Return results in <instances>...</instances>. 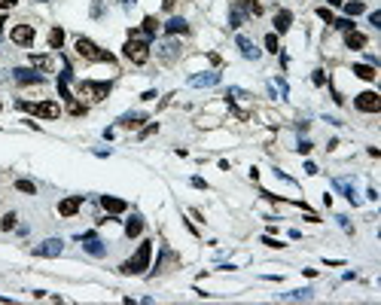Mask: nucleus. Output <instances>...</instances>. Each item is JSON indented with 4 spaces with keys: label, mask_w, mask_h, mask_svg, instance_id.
I'll return each mask as SVG.
<instances>
[{
    "label": "nucleus",
    "mask_w": 381,
    "mask_h": 305,
    "mask_svg": "<svg viewBox=\"0 0 381 305\" xmlns=\"http://www.w3.org/2000/svg\"><path fill=\"white\" fill-rule=\"evenodd\" d=\"M244 16H247L244 0H235L232 9H229V25H232V28H241V25H244Z\"/></svg>",
    "instance_id": "2eb2a0df"
},
{
    "label": "nucleus",
    "mask_w": 381,
    "mask_h": 305,
    "mask_svg": "<svg viewBox=\"0 0 381 305\" xmlns=\"http://www.w3.org/2000/svg\"><path fill=\"white\" fill-rule=\"evenodd\" d=\"M18 107H21V110H28V113H34V116H40V119H58V116H61V107L55 104V101H43V104L18 101Z\"/></svg>",
    "instance_id": "20e7f679"
},
{
    "label": "nucleus",
    "mask_w": 381,
    "mask_h": 305,
    "mask_svg": "<svg viewBox=\"0 0 381 305\" xmlns=\"http://www.w3.org/2000/svg\"><path fill=\"white\" fill-rule=\"evenodd\" d=\"M156 31H159V21H156L153 16H146V18H144V25H141V34H144L146 40H153V37H156Z\"/></svg>",
    "instance_id": "b1692460"
},
{
    "label": "nucleus",
    "mask_w": 381,
    "mask_h": 305,
    "mask_svg": "<svg viewBox=\"0 0 381 305\" xmlns=\"http://www.w3.org/2000/svg\"><path fill=\"white\" fill-rule=\"evenodd\" d=\"M79 208H83V196H71V198H61L58 201V214H61V217H73Z\"/></svg>",
    "instance_id": "ddd939ff"
},
{
    "label": "nucleus",
    "mask_w": 381,
    "mask_h": 305,
    "mask_svg": "<svg viewBox=\"0 0 381 305\" xmlns=\"http://www.w3.org/2000/svg\"><path fill=\"white\" fill-rule=\"evenodd\" d=\"M31 64H37V67H49V58H46V55H31Z\"/></svg>",
    "instance_id": "f704fd0d"
},
{
    "label": "nucleus",
    "mask_w": 381,
    "mask_h": 305,
    "mask_svg": "<svg viewBox=\"0 0 381 305\" xmlns=\"http://www.w3.org/2000/svg\"><path fill=\"white\" fill-rule=\"evenodd\" d=\"M0 302H9V299H6V296H0Z\"/></svg>",
    "instance_id": "09e8293b"
},
{
    "label": "nucleus",
    "mask_w": 381,
    "mask_h": 305,
    "mask_svg": "<svg viewBox=\"0 0 381 305\" xmlns=\"http://www.w3.org/2000/svg\"><path fill=\"white\" fill-rule=\"evenodd\" d=\"M79 241H83L86 253H91V256H104V253H107V247H104V241L98 238L95 232H86V235H79Z\"/></svg>",
    "instance_id": "9d476101"
},
{
    "label": "nucleus",
    "mask_w": 381,
    "mask_h": 305,
    "mask_svg": "<svg viewBox=\"0 0 381 305\" xmlns=\"http://www.w3.org/2000/svg\"><path fill=\"white\" fill-rule=\"evenodd\" d=\"M311 296H314V290H308V287H305V290H290V293H281L278 299H281V302H308Z\"/></svg>",
    "instance_id": "f3484780"
},
{
    "label": "nucleus",
    "mask_w": 381,
    "mask_h": 305,
    "mask_svg": "<svg viewBox=\"0 0 381 305\" xmlns=\"http://www.w3.org/2000/svg\"><path fill=\"white\" fill-rule=\"evenodd\" d=\"M290 25H293V13H290V9H281V13L274 16V31L287 34V31H290Z\"/></svg>",
    "instance_id": "aec40b11"
},
{
    "label": "nucleus",
    "mask_w": 381,
    "mask_h": 305,
    "mask_svg": "<svg viewBox=\"0 0 381 305\" xmlns=\"http://www.w3.org/2000/svg\"><path fill=\"white\" fill-rule=\"evenodd\" d=\"M345 13H348V18H351V16H360V13H366L363 0H351V3H345Z\"/></svg>",
    "instance_id": "a878e982"
},
{
    "label": "nucleus",
    "mask_w": 381,
    "mask_h": 305,
    "mask_svg": "<svg viewBox=\"0 0 381 305\" xmlns=\"http://www.w3.org/2000/svg\"><path fill=\"white\" fill-rule=\"evenodd\" d=\"M0 34H3V16H0Z\"/></svg>",
    "instance_id": "49530a36"
},
{
    "label": "nucleus",
    "mask_w": 381,
    "mask_h": 305,
    "mask_svg": "<svg viewBox=\"0 0 381 305\" xmlns=\"http://www.w3.org/2000/svg\"><path fill=\"white\" fill-rule=\"evenodd\" d=\"M76 52L83 55L86 61H107V64H116V55L107 52V49H101L98 43H91L89 37H76Z\"/></svg>",
    "instance_id": "7ed1b4c3"
},
{
    "label": "nucleus",
    "mask_w": 381,
    "mask_h": 305,
    "mask_svg": "<svg viewBox=\"0 0 381 305\" xmlns=\"http://www.w3.org/2000/svg\"><path fill=\"white\" fill-rule=\"evenodd\" d=\"M67 110H71L73 113V116H83V113H86V107L83 104H79V101L73 98V101H67Z\"/></svg>",
    "instance_id": "2f4dec72"
},
{
    "label": "nucleus",
    "mask_w": 381,
    "mask_h": 305,
    "mask_svg": "<svg viewBox=\"0 0 381 305\" xmlns=\"http://www.w3.org/2000/svg\"><path fill=\"white\" fill-rule=\"evenodd\" d=\"M122 52H125V58H128V61L146 64L149 61V40L146 37H137V31H131L128 34V43L122 46Z\"/></svg>",
    "instance_id": "f03ea898"
},
{
    "label": "nucleus",
    "mask_w": 381,
    "mask_h": 305,
    "mask_svg": "<svg viewBox=\"0 0 381 305\" xmlns=\"http://www.w3.org/2000/svg\"><path fill=\"white\" fill-rule=\"evenodd\" d=\"M79 92H83L86 98L91 101H104L110 95V83H95V80H86V83H79Z\"/></svg>",
    "instance_id": "39448f33"
},
{
    "label": "nucleus",
    "mask_w": 381,
    "mask_h": 305,
    "mask_svg": "<svg viewBox=\"0 0 381 305\" xmlns=\"http://www.w3.org/2000/svg\"><path fill=\"white\" fill-rule=\"evenodd\" d=\"M16 6V0H0V9H13Z\"/></svg>",
    "instance_id": "37998d69"
},
{
    "label": "nucleus",
    "mask_w": 381,
    "mask_h": 305,
    "mask_svg": "<svg viewBox=\"0 0 381 305\" xmlns=\"http://www.w3.org/2000/svg\"><path fill=\"white\" fill-rule=\"evenodd\" d=\"M159 55H162V61H177L180 58V46H177V43L174 40H168V43H162V49H159Z\"/></svg>",
    "instance_id": "a211bd4d"
},
{
    "label": "nucleus",
    "mask_w": 381,
    "mask_h": 305,
    "mask_svg": "<svg viewBox=\"0 0 381 305\" xmlns=\"http://www.w3.org/2000/svg\"><path fill=\"white\" fill-rule=\"evenodd\" d=\"M13 80H16L18 86H40L46 76L37 73V71H31V67H16V71H13Z\"/></svg>",
    "instance_id": "423d86ee"
},
{
    "label": "nucleus",
    "mask_w": 381,
    "mask_h": 305,
    "mask_svg": "<svg viewBox=\"0 0 381 305\" xmlns=\"http://www.w3.org/2000/svg\"><path fill=\"white\" fill-rule=\"evenodd\" d=\"M61 251H64V241L61 238H46L43 244H37L34 247V256H61Z\"/></svg>",
    "instance_id": "6e6552de"
},
{
    "label": "nucleus",
    "mask_w": 381,
    "mask_h": 305,
    "mask_svg": "<svg viewBox=\"0 0 381 305\" xmlns=\"http://www.w3.org/2000/svg\"><path fill=\"white\" fill-rule=\"evenodd\" d=\"M16 189H21V193L34 196V193H37V183H31V180H16Z\"/></svg>",
    "instance_id": "c85d7f7f"
},
{
    "label": "nucleus",
    "mask_w": 381,
    "mask_h": 305,
    "mask_svg": "<svg viewBox=\"0 0 381 305\" xmlns=\"http://www.w3.org/2000/svg\"><path fill=\"white\" fill-rule=\"evenodd\" d=\"M61 43H64V31H61V28H52V34H49V46H52V49H61Z\"/></svg>",
    "instance_id": "bb28decb"
},
{
    "label": "nucleus",
    "mask_w": 381,
    "mask_h": 305,
    "mask_svg": "<svg viewBox=\"0 0 381 305\" xmlns=\"http://www.w3.org/2000/svg\"><path fill=\"white\" fill-rule=\"evenodd\" d=\"M101 205H104V211H110V214H122L125 208H128L122 198H113V196H101Z\"/></svg>",
    "instance_id": "412c9836"
},
{
    "label": "nucleus",
    "mask_w": 381,
    "mask_h": 305,
    "mask_svg": "<svg viewBox=\"0 0 381 305\" xmlns=\"http://www.w3.org/2000/svg\"><path fill=\"white\" fill-rule=\"evenodd\" d=\"M354 73L360 76V80H366V83H372V80H375V67H372V64H357V67H354Z\"/></svg>",
    "instance_id": "393cba45"
},
{
    "label": "nucleus",
    "mask_w": 381,
    "mask_h": 305,
    "mask_svg": "<svg viewBox=\"0 0 381 305\" xmlns=\"http://www.w3.org/2000/svg\"><path fill=\"white\" fill-rule=\"evenodd\" d=\"M244 98H250L247 92H244V89H229V92H226V101H229V104H232V101H244Z\"/></svg>",
    "instance_id": "cd10ccee"
},
{
    "label": "nucleus",
    "mask_w": 381,
    "mask_h": 305,
    "mask_svg": "<svg viewBox=\"0 0 381 305\" xmlns=\"http://www.w3.org/2000/svg\"><path fill=\"white\" fill-rule=\"evenodd\" d=\"M217 83H220V73H217V71H204V73L189 76V86H192V89H211V86H217Z\"/></svg>",
    "instance_id": "9b49d317"
},
{
    "label": "nucleus",
    "mask_w": 381,
    "mask_h": 305,
    "mask_svg": "<svg viewBox=\"0 0 381 305\" xmlns=\"http://www.w3.org/2000/svg\"><path fill=\"white\" fill-rule=\"evenodd\" d=\"M296 150L302 153V156H308V153H311V141H305V138H302V141H299V146H296Z\"/></svg>",
    "instance_id": "e433bc0d"
},
{
    "label": "nucleus",
    "mask_w": 381,
    "mask_h": 305,
    "mask_svg": "<svg viewBox=\"0 0 381 305\" xmlns=\"http://www.w3.org/2000/svg\"><path fill=\"white\" fill-rule=\"evenodd\" d=\"M311 83H314V86H327V73H323V71H314V73H311Z\"/></svg>",
    "instance_id": "72a5a7b5"
},
{
    "label": "nucleus",
    "mask_w": 381,
    "mask_h": 305,
    "mask_svg": "<svg viewBox=\"0 0 381 305\" xmlns=\"http://www.w3.org/2000/svg\"><path fill=\"white\" fill-rule=\"evenodd\" d=\"M262 244H269V247H284L281 241H274V238H272V235H262Z\"/></svg>",
    "instance_id": "4c0bfd02"
},
{
    "label": "nucleus",
    "mask_w": 381,
    "mask_h": 305,
    "mask_svg": "<svg viewBox=\"0 0 381 305\" xmlns=\"http://www.w3.org/2000/svg\"><path fill=\"white\" fill-rule=\"evenodd\" d=\"M305 174H317V165L314 162H305Z\"/></svg>",
    "instance_id": "79ce46f5"
},
{
    "label": "nucleus",
    "mask_w": 381,
    "mask_h": 305,
    "mask_svg": "<svg viewBox=\"0 0 381 305\" xmlns=\"http://www.w3.org/2000/svg\"><path fill=\"white\" fill-rule=\"evenodd\" d=\"M336 220H339L342 229H348V232H351V220H348V217H336Z\"/></svg>",
    "instance_id": "a19ab883"
},
{
    "label": "nucleus",
    "mask_w": 381,
    "mask_h": 305,
    "mask_svg": "<svg viewBox=\"0 0 381 305\" xmlns=\"http://www.w3.org/2000/svg\"><path fill=\"white\" fill-rule=\"evenodd\" d=\"M366 34H360V31H345V46H348V49H366Z\"/></svg>",
    "instance_id": "dca6fc26"
},
{
    "label": "nucleus",
    "mask_w": 381,
    "mask_h": 305,
    "mask_svg": "<svg viewBox=\"0 0 381 305\" xmlns=\"http://www.w3.org/2000/svg\"><path fill=\"white\" fill-rule=\"evenodd\" d=\"M345 3V0H329V6H342Z\"/></svg>",
    "instance_id": "a18cd8bd"
},
{
    "label": "nucleus",
    "mask_w": 381,
    "mask_h": 305,
    "mask_svg": "<svg viewBox=\"0 0 381 305\" xmlns=\"http://www.w3.org/2000/svg\"><path fill=\"white\" fill-rule=\"evenodd\" d=\"M149 256H153V241H144L128 263L119 266V272H122V275H144L146 269H149Z\"/></svg>",
    "instance_id": "f257e3e1"
},
{
    "label": "nucleus",
    "mask_w": 381,
    "mask_h": 305,
    "mask_svg": "<svg viewBox=\"0 0 381 305\" xmlns=\"http://www.w3.org/2000/svg\"><path fill=\"white\" fill-rule=\"evenodd\" d=\"M265 49H269V52H274V55H278V34H269V37H265Z\"/></svg>",
    "instance_id": "7c9ffc66"
},
{
    "label": "nucleus",
    "mask_w": 381,
    "mask_h": 305,
    "mask_svg": "<svg viewBox=\"0 0 381 305\" xmlns=\"http://www.w3.org/2000/svg\"><path fill=\"white\" fill-rule=\"evenodd\" d=\"M34 34H37V31H34V25H16L13 31H9V40L18 43V46H31V43H34Z\"/></svg>",
    "instance_id": "1a4fd4ad"
},
{
    "label": "nucleus",
    "mask_w": 381,
    "mask_h": 305,
    "mask_svg": "<svg viewBox=\"0 0 381 305\" xmlns=\"http://www.w3.org/2000/svg\"><path fill=\"white\" fill-rule=\"evenodd\" d=\"M317 16H320L323 21H327V25H332V13H329L327 6H320V9H317Z\"/></svg>",
    "instance_id": "c9c22d12"
},
{
    "label": "nucleus",
    "mask_w": 381,
    "mask_h": 305,
    "mask_svg": "<svg viewBox=\"0 0 381 305\" xmlns=\"http://www.w3.org/2000/svg\"><path fill=\"white\" fill-rule=\"evenodd\" d=\"M122 3H125V6H131V3H134V0H122Z\"/></svg>",
    "instance_id": "de8ad7c7"
},
{
    "label": "nucleus",
    "mask_w": 381,
    "mask_h": 305,
    "mask_svg": "<svg viewBox=\"0 0 381 305\" xmlns=\"http://www.w3.org/2000/svg\"><path fill=\"white\" fill-rule=\"evenodd\" d=\"M141 122H146V113H125V116H119L122 128H137Z\"/></svg>",
    "instance_id": "4be33fe9"
},
{
    "label": "nucleus",
    "mask_w": 381,
    "mask_h": 305,
    "mask_svg": "<svg viewBox=\"0 0 381 305\" xmlns=\"http://www.w3.org/2000/svg\"><path fill=\"white\" fill-rule=\"evenodd\" d=\"M37 3H49V0H37Z\"/></svg>",
    "instance_id": "8fccbe9b"
},
{
    "label": "nucleus",
    "mask_w": 381,
    "mask_h": 305,
    "mask_svg": "<svg viewBox=\"0 0 381 305\" xmlns=\"http://www.w3.org/2000/svg\"><path fill=\"white\" fill-rule=\"evenodd\" d=\"M165 31L171 34V37H174V34H186V31H189V25H186V18H180V16H174V18H171V21H168V25H165Z\"/></svg>",
    "instance_id": "5701e85b"
},
{
    "label": "nucleus",
    "mask_w": 381,
    "mask_h": 305,
    "mask_svg": "<svg viewBox=\"0 0 381 305\" xmlns=\"http://www.w3.org/2000/svg\"><path fill=\"white\" fill-rule=\"evenodd\" d=\"M192 186H195V189H207V183H204L201 177H192Z\"/></svg>",
    "instance_id": "ea45409f"
},
{
    "label": "nucleus",
    "mask_w": 381,
    "mask_h": 305,
    "mask_svg": "<svg viewBox=\"0 0 381 305\" xmlns=\"http://www.w3.org/2000/svg\"><path fill=\"white\" fill-rule=\"evenodd\" d=\"M369 21H372L375 28H381V13H378V9H375V13H369Z\"/></svg>",
    "instance_id": "58836bf2"
},
{
    "label": "nucleus",
    "mask_w": 381,
    "mask_h": 305,
    "mask_svg": "<svg viewBox=\"0 0 381 305\" xmlns=\"http://www.w3.org/2000/svg\"><path fill=\"white\" fill-rule=\"evenodd\" d=\"M13 226H16V214H6V217H3V223H0V229H3V232H9Z\"/></svg>",
    "instance_id": "473e14b6"
},
{
    "label": "nucleus",
    "mask_w": 381,
    "mask_h": 305,
    "mask_svg": "<svg viewBox=\"0 0 381 305\" xmlns=\"http://www.w3.org/2000/svg\"><path fill=\"white\" fill-rule=\"evenodd\" d=\"M354 104H357V110H360V113H378V110H381V98H378L375 92H360Z\"/></svg>",
    "instance_id": "0eeeda50"
},
{
    "label": "nucleus",
    "mask_w": 381,
    "mask_h": 305,
    "mask_svg": "<svg viewBox=\"0 0 381 305\" xmlns=\"http://www.w3.org/2000/svg\"><path fill=\"white\" fill-rule=\"evenodd\" d=\"M174 3H177V0H162V6H165V9H174Z\"/></svg>",
    "instance_id": "c03bdc74"
},
{
    "label": "nucleus",
    "mask_w": 381,
    "mask_h": 305,
    "mask_svg": "<svg viewBox=\"0 0 381 305\" xmlns=\"http://www.w3.org/2000/svg\"><path fill=\"white\" fill-rule=\"evenodd\" d=\"M332 28H339V31H354V21H351V18H332Z\"/></svg>",
    "instance_id": "c756f323"
},
{
    "label": "nucleus",
    "mask_w": 381,
    "mask_h": 305,
    "mask_svg": "<svg viewBox=\"0 0 381 305\" xmlns=\"http://www.w3.org/2000/svg\"><path fill=\"white\" fill-rule=\"evenodd\" d=\"M235 46L241 49V55H244L247 61H256V58H259V49L253 46V40H247L244 34H238V37H235Z\"/></svg>",
    "instance_id": "f8f14e48"
},
{
    "label": "nucleus",
    "mask_w": 381,
    "mask_h": 305,
    "mask_svg": "<svg viewBox=\"0 0 381 305\" xmlns=\"http://www.w3.org/2000/svg\"><path fill=\"white\" fill-rule=\"evenodd\" d=\"M332 189H339V193H342L345 198H348L351 205H357V189H354V183H351V180L336 177V180H332Z\"/></svg>",
    "instance_id": "4468645a"
},
{
    "label": "nucleus",
    "mask_w": 381,
    "mask_h": 305,
    "mask_svg": "<svg viewBox=\"0 0 381 305\" xmlns=\"http://www.w3.org/2000/svg\"><path fill=\"white\" fill-rule=\"evenodd\" d=\"M141 232H144V217L141 214H131V220H125V235H128V238H137Z\"/></svg>",
    "instance_id": "6ab92c4d"
}]
</instances>
